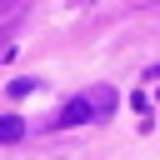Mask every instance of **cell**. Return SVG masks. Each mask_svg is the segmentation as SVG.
<instances>
[{"mask_svg": "<svg viewBox=\"0 0 160 160\" xmlns=\"http://www.w3.org/2000/svg\"><path fill=\"white\" fill-rule=\"evenodd\" d=\"M20 135H25L20 120H0V145H10V140H20Z\"/></svg>", "mask_w": 160, "mask_h": 160, "instance_id": "obj_3", "label": "cell"}, {"mask_svg": "<svg viewBox=\"0 0 160 160\" xmlns=\"http://www.w3.org/2000/svg\"><path fill=\"white\" fill-rule=\"evenodd\" d=\"M150 80H160V65H150Z\"/></svg>", "mask_w": 160, "mask_h": 160, "instance_id": "obj_4", "label": "cell"}, {"mask_svg": "<svg viewBox=\"0 0 160 160\" xmlns=\"http://www.w3.org/2000/svg\"><path fill=\"white\" fill-rule=\"evenodd\" d=\"M85 120H95V105H90V95H80V100H70V105H60V130H70V125H85Z\"/></svg>", "mask_w": 160, "mask_h": 160, "instance_id": "obj_1", "label": "cell"}, {"mask_svg": "<svg viewBox=\"0 0 160 160\" xmlns=\"http://www.w3.org/2000/svg\"><path fill=\"white\" fill-rule=\"evenodd\" d=\"M90 105H95V115H110V110H115V90H105V85H100V90L90 95Z\"/></svg>", "mask_w": 160, "mask_h": 160, "instance_id": "obj_2", "label": "cell"}]
</instances>
